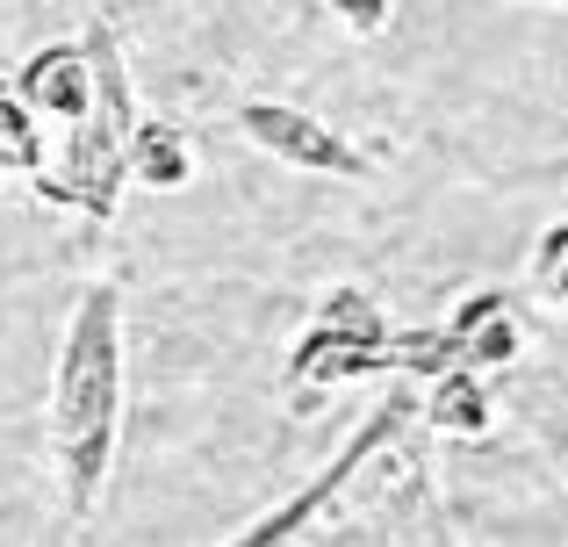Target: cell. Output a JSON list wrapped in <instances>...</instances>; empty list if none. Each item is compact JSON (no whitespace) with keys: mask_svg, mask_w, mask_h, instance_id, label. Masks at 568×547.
Wrapping results in <instances>:
<instances>
[{"mask_svg":"<svg viewBox=\"0 0 568 547\" xmlns=\"http://www.w3.org/2000/svg\"><path fill=\"white\" fill-rule=\"evenodd\" d=\"M410 425H417V396L410 389H388L353 439L338 447L332 468H317V483L274 505L266 519L237 526V547H281V540H382L375 526H388V540H425L417 526L439 519L432 505V483H425V454L410 447Z\"/></svg>","mask_w":568,"mask_h":547,"instance_id":"1","label":"cell"},{"mask_svg":"<svg viewBox=\"0 0 568 547\" xmlns=\"http://www.w3.org/2000/svg\"><path fill=\"white\" fill-rule=\"evenodd\" d=\"M123 288L115 281H87L65 310L58 332V361H51V476H58V505L72 526H87L109 497L115 476V447H123Z\"/></svg>","mask_w":568,"mask_h":547,"instance_id":"2","label":"cell"},{"mask_svg":"<svg viewBox=\"0 0 568 547\" xmlns=\"http://www.w3.org/2000/svg\"><path fill=\"white\" fill-rule=\"evenodd\" d=\"M87 51H94V87H87V101L65 115V144H58V159L37 173V202H51V210H72L87 216V224H115V210H123V144H130V123H138V87H130V58H123V37H115L109 14H94V22L80 29Z\"/></svg>","mask_w":568,"mask_h":547,"instance_id":"3","label":"cell"},{"mask_svg":"<svg viewBox=\"0 0 568 547\" xmlns=\"http://www.w3.org/2000/svg\"><path fill=\"white\" fill-rule=\"evenodd\" d=\"M367 375H388V310L375 303V288L338 281L317 295L303 338L288 346V382L295 389H338V382Z\"/></svg>","mask_w":568,"mask_h":547,"instance_id":"4","label":"cell"},{"mask_svg":"<svg viewBox=\"0 0 568 547\" xmlns=\"http://www.w3.org/2000/svg\"><path fill=\"white\" fill-rule=\"evenodd\" d=\"M237 130L295 173H332V181H367V173H375V159H367L346 130H332L324 115L295 109V101H266V94L237 101Z\"/></svg>","mask_w":568,"mask_h":547,"instance_id":"5","label":"cell"},{"mask_svg":"<svg viewBox=\"0 0 568 547\" xmlns=\"http://www.w3.org/2000/svg\"><path fill=\"white\" fill-rule=\"evenodd\" d=\"M446 338H454L460 367H483V375H504V367L526 353V324H518L511 288H468L446 317Z\"/></svg>","mask_w":568,"mask_h":547,"instance_id":"6","label":"cell"},{"mask_svg":"<svg viewBox=\"0 0 568 547\" xmlns=\"http://www.w3.org/2000/svg\"><path fill=\"white\" fill-rule=\"evenodd\" d=\"M432 389L417 396V418L432 425L439 439H489V425H497V404H489V375L483 367H439V375H425Z\"/></svg>","mask_w":568,"mask_h":547,"instance_id":"7","label":"cell"},{"mask_svg":"<svg viewBox=\"0 0 568 547\" xmlns=\"http://www.w3.org/2000/svg\"><path fill=\"white\" fill-rule=\"evenodd\" d=\"M123 173L130 188H152V195H181L194 181V144L181 123H166V115H138L130 123V144H123Z\"/></svg>","mask_w":568,"mask_h":547,"instance_id":"8","label":"cell"},{"mask_svg":"<svg viewBox=\"0 0 568 547\" xmlns=\"http://www.w3.org/2000/svg\"><path fill=\"white\" fill-rule=\"evenodd\" d=\"M0 144H8V166L29 173V181L51 166V152H43V130H37V115L22 109V94H14V80H8V65H0Z\"/></svg>","mask_w":568,"mask_h":547,"instance_id":"9","label":"cell"},{"mask_svg":"<svg viewBox=\"0 0 568 547\" xmlns=\"http://www.w3.org/2000/svg\"><path fill=\"white\" fill-rule=\"evenodd\" d=\"M388 367L396 375H439V367H460V361L446 324H410V332H388Z\"/></svg>","mask_w":568,"mask_h":547,"instance_id":"10","label":"cell"},{"mask_svg":"<svg viewBox=\"0 0 568 547\" xmlns=\"http://www.w3.org/2000/svg\"><path fill=\"white\" fill-rule=\"evenodd\" d=\"M532 288H540L555 310H568V216L532 239Z\"/></svg>","mask_w":568,"mask_h":547,"instance_id":"11","label":"cell"},{"mask_svg":"<svg viewBox=\"0 0 568 547\" xmlns=\"http://www.w3.org/2000/svg\"><path fill=\"white\" fill-rule=\"evenodd\" d=\"M324 8H332L353 37H382V29L396 22V0H324Z\"/></svg>","mask_w":568,"mask_h":547,"instance_id":"12","label":"cell"},{"mask_svg":"<svg viewBox=\"0 0 568 547\" xmlns=\"http://www.w3.org/2000/svg\"><path fill=\"white\" fill-rule=\"evenodd\" d=\"M8 173H14V166H8V144H0V181H8Z\"/></svg>","mask_w":568,"mask_h":547,"instance_id":"13","label":"cell"},{"mask_svg":"<svg viewBox=\"0 0 568 547\" xmlns=\"http://www.w3.org/2000/svg\"><path fill=\"white\" fill-rule=\"evenodd\" d=\"M547 8H568V0H547Z\"/></svg>","mask_w":568,"mask_h":547,"instance_id":"14","label":"cell"}]
</instances>
